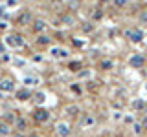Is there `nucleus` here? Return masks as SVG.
Listing matches in <instances>:
<instances>
[{
    "mask_svg": "<svg viewBox=\"0 0 147 137\" xmlns=\"http://www.w3.org/2000/svg\"><path fill=\"white\" fill-rule=\"evenodd\" d=\"M94 124V117L90 115V113H83V117H81V126L85 128V126H92Z\"/></svg>",
    "mask_w": 147,
    "mask_h": 137,
    "instance_id": "6ab92c4d",
    "label": "nucleus"
},
{
    "mask_svg": "<svg viewBox=\"0 0 147 137\" xmlns=\"http://www.w3.org/2000/svg\"><path fill=\"white\" fill-rule=\"evenodd\" d=\"M123 37H125L127 40H131V42H134V44H138V42H142L144 40V31L140 29V27H129V29H125L123 31Z\"/></svg>",
    "mask_w": 147,
    "mask_h": 137,
    "instance_id": "20e7f679",
    "label": "nucleus"
},
{
    "mask_svg": "<svg viewBox=\"0 0 147 137\" xmlns=\"http://www.w3.org/2000/svg\"><path fill=\"white\" fill-rule=\"evenodd\" d=\"M52 42H53V39L48 33H40L35 37V46H39V48H48V46H52Z\"/></svg>",
    "mask_w": 147,
    "mask_h": 137,
    "instance_id": "9d476101",
    "label": "nucleus"
},
{
    "mask_svg": "<svg viewBox=\"0 0 147 137\" xmlns=\"http://www.w3.org/2000/svg\"><path fill=\"white\" fill-rule=\"evenodd\" d=\"M30 137H39V135H35V134H31V135H30Z\"/></svg>",
    "mask_w": 147,
    "mask_h": 137,
    "instance_id": "72a5a7b5",
    "label": "nucleus"
},
{
    "mask_svg": "<svg viewBox=\"0 0 147 137\" xmlns=\"http://www.w3.org/2000/svg\"><path fill=\"white\" fill-rule=\"evenodd\" d=\"M4 40H6V44L9 46V48H15V49H18V48H24V46H26V39H24V35H22V33H18V31L7 33Z\"/></svg>",
    "mask_w": 147,
    "mask_h": 137,
    "instance_id": "f257e3e1",
    "label": "nucleus"
},
{
    "mask_svg": "<svg viewBox=\"0 0 147 137\" xmlns=\"http://www.w3.org/2000/svg\"><path fill=\"white\" fill-rule=\"evenodd\" d=\"M72 44L76 46V48H83V46H85V40H79V39H72Z\"/></svg>",
    "mask_w": 147,
    "mask_h": 137,
    "instance_id": "bb28decb",
    "label": "nucleus"
},
{
    "mask_svg": "<svg viewBox=\"0 0 147 137\" xmlns=\"http://www.w3.org/2000/svg\"><path fill=\"white\" fill-rule=\"evenodd\" d=\"M140 20H144V22H147V11H144V13H142V15H140Z\"/></svg>",
    "mask_w": 147,
    "mask_h": 137,
    "instance_id": "c756f323",
    "label": "nucleus"
},
{
    "mask_svg": "<svg viewBox=\"0 0 147 137\" xmlns=\"http://www.w3.org/2000/svg\"><path fill=\"white\" fill-rule=\"evenodd\" d=\"M64 115H68L72 119H77L81 115V106L79 104H66V106H64Z\"/></svg>",
    "mask_w": 147,
    "mask_h": 137,
    "instance_id": "f8f14e48",
    "label": "nucleus"
},
{
    "mask_svg": "<svg viewBox=\"0 0 147 137\" xmlns=\"http://www.w3.org/2000/svg\"><path fill=\"white\" fill-rule=\"evenodd\" d=\"M68 70L74 71V73H81L83 62H81V61H72V62H68Z\"/></svg>",
    "mask_w": 147,
    "mask_h": 137,
    "instance_id": "f3484780",
    "label": "nucleus"
},
{
    "mask_svg": "<svg viewBox=\"0 0 147 137\" xmlns=\"http://www.w3.org/2000/svg\"><path fill=\"white\" fill-rule=\"evenodd\" d=\"M31 99H33V100H35V104L39 106V104H42L44 100H46V95L42 93V91H37V93H33V97H31Z\"/></svg>",
    "mask_w": 147,
    "mask_h": 137,
    "instance_id": "412c9836",
    "label": "nucleus"
},
{
    "mask_svg": "<svg viewBox=\"0 0 147 137\" xmlns=\"http://www.w3.org/2000/svg\"><path fill=\"white\" fill-rule=\"evenodd\" d=\"M17 112H13V110H9V112H6V113H4V115H2V121L4 122H7V124L9 126H13V124H15V121H17Z\"/></svg>",
    "mask_w": 147,
    "mask_h": 137,
    "instance_id": "4468645a",
    "label": "nucleus"
},
{
    "mask_svg": "<svg viewBox=\"0 0 147 137\" xmlns=\"http://www.w3.org/2000/svg\"><path fill=\"white\" fill-rule=\"evenodd\" d=\"M132 134H134L136 137H142V135H144V128H142L140 122H134V124H132Z\"/></svg>",
    "mask_w": 147,
    "mask_h": 137,
    "instance_id": "5701e85b",
    "label": "nucleus"
},
{
    "mask_svg": "<svg viewBox=\"0 0 147 137\" xmlns=\"http://www.w3.org/2000/svg\"><path fill=\"white\" fill-rule=\"evenodd\" d=\"M31 31H33L35 35H40V33H46V29H48V22L44 20V18H33V22H31Z\"/></svg>",
    "mask_w": 147,
    "mask_h": 137,
    "instance_id": "423d86ee",
    "label": "nucleus"
},
{
    "mask_svg": "<svg viewBox=\"0 0 147 137\" xmlns=\"http://www.w3.org/2000/svg\"><path fill=\"white\" fill-rule=\"evenodd\" d=\"M13 126H15V130L18 132V134H26V132H28V128H30V122H28V119H26V117L18 115Z\"/></svg>",
    "mask_w": 147,
    "mask_h": 137,
    "instance_id": "9b49d317",
    "label": "nucleus"
},
{
    "mask_svg": "<svg viewBox=\"0 0 147 137\" xmlns=\"http://www.w3.org/2000/svg\"><path fill=\"white\" fill-rule=\"evenodd\" d=\"M114 137H125V135H123V134H116V135H114Z\"/></svg>",
    "mask_w": 147,
    "mask_h": 137,
    "instance_id": "7c9ffc66",
    "label": "nucleus"
},
{
    "mask_svg": "<svg viewBox=\"0 0 147 137\" xmlns=\"http://www.w3.org/2000/svg\"><path fill=\"white\" fill-rule=\"evenodd\" d=\"M52 55L57 57V59H66L68 51H66V49H59V48H52Z\"/></svg>",
    "mask_w": 147,
    "mask_h": 137,
    "instance_id": "aec40b11",
    "label": "nucleus"
},
{
    "mask_svg": "<svg viewBox=\"0 0 147 137\" xmlns=\"http://www.w3.org/2000/svg\"><path fill=\"white\" fill-rule=\"evenodd\" d=\"M81 31H83V33H92V31H94V26H92V22H85V24L81 26Z\"/></svg>",
    "mask_w": 147,
    "mask_h": 137,
    "instance_id": "b1692460",
    "label": "nucleus"
},
{
    "mask_svg": "<svg viewBox=\"0 0 147 137\" xmlns=\"http://www.w3.org/2000/svg\"><path fill=\"white\" fill-rule=\"evenodd\" d=\"M103 17H105V11H103L101 7H94V9H92V15H90V18H92L94 22H99Z\"/></svg>",
    "mask_w": 147,
    "mask_h": 137,
    "instance_id": "dca6fc26",
    "label": "nucleus"
},
{
    "mask_svg": "<svg viewBox=\"0 0 147 137\" xmlns=\"http://www.w3.org/2000/svg\"><path fill=\"white\" fill-rule=\"evenodd\" d=\"M99 2H101V4H105V2H110V0H99Z\"/></svg>",
    "mask_w": 147,
    "mask_h": 137,
    "instance_id": "2f4dec72",
    "label": "nucleus"
},
{
    "mask_svg": "<svg viewBox=\"0 0 147 137\" xmlns=\"http://www.w3.org/2000/svg\"><path fill=\"white\" fill-rule=\"evenodd\" d=\"M61 20H63V24L72 26L74 24V15H70V13H63V15H61Z\"/></svg>",
    "mask_w": 147,
    "mask_h": 137,
    "instance_id": "4be33fe9",
    "label": "nucleus"
},
{
    "mask_svg": "<svg viewBox=\"0 0 147 137\" xmlns=\"http://www.w3.org/2000/svg\"><path fill=\"white\" fill-rule=\"evenodd\" d=\"M127 64L131 68H134V70H142V66L145 64V57L142 53H134V55H131V57H129Z\"/></svg>",
    "mask_w": 147,
    "mask_h": 137,
    "instance_id": "6e6552de",
    "label": "nucleus"
},
{
    "mask_svg": "<svg viewBox=\"0 0 147 137\" xmlns=\"http://www.w3.org/2000/svg\"><path fill=\"white\" fill-rule=\"evenodd\" d=\"M140 124H142V128H144V132H147V113L144 117H142V121H140Z\"/></svg>",
    "mask_w": 147,
    "mask_h": 137,
    "instance_id": "cd10ccee",
    "label": "nucleus"
},
{
    "mask_svg": "<svg viewBox=\"0 0 147 137\" xmlns=\"http://www.w3.org/2000/svg\"><path fill=\"white\" fill-rule=\"evenodd\" d=\"M0 91L2 93H15L17 88H15V80L9 79V77H4L0 79Z\"/></svg>",
    "mask_w": 147,
    "mask_h": 137,
    "instance_id": "0eeeda50",
    "label": "nucleus"
},
{
    "mask_svg": "<svg viewBox=\"0 0 147 137\" xmlns=\"http://www.w3.org/2000/svg\"><path fill=\"white\" fill-rule=\"evenodd\" d=\"M55 135L57 137H70L72 135V124L68 121H61L55 124Z\"/></svg>",
    "mask_w": 147,
    "mask_h": 137,
    "instance_id": "39448f33",
    "label": "nucleus"
},
{
    "mask_svg": "<svg viewBox=\"0 0 147 137\" xmlns=\"http://www.w3.org/2000/svg\"><path fill=\"white\" fill-rule=\"evenodd\" d=\"M110 2H112L118 9H121V7H125L127 4H129V0H110Z\"/></svg>",
    "mask_w": 147,
    "mask_h": 137,
    "instance_id": "393cba45",
    "label": "nucleus"
},
{
    "mask_svg": "<svg viewBox=\"0 0 147 137\" xmlns=\"http://www.w3.org/2000/svg\"><path fill=\"white\" fill-rule=\"evenodd\" d=\"M70 90H72L76 95H81V93H83V88H79L77 84H72V86H70Z\"/></svg>",
    "mask_w": 147,
    "mask_h": 137,
    "instance_id": "a878e982",
    "label": "nucleus"
},
{
    "mask_svg": "<svg viewBox=\"0 0 147 137\" xmlns=\"http://www.w3.org/2000/svg\"><path fill=\"white\" fill-rule=\"evenodd\" d=\"M31 119H33V122H37V124H44V122L50 121V112L46 108L37 106L33 112H31Z\"/></svg>",
    "mask_w": 147,
    "mask_h": 137,
    "instance_id": "7ed1b4c3",
    "label": "nucleus"
},
{
    "mask_svg": "<svg viewBox=\"0 0 147 137\" xmlns=\"http://www.w3.org/2000/svg\"><path fill=\"white\" fill-rule=\"evenodd\" d=\"M0 17H4V11H2V7H0Z\"/></svg>",
    "mask_w": 147,
    "mask_h": 137,
    "instance_id": "473e14b6",
    "label": "nucleus"
},
{
    "mask_svg": "<svg viewBox=\"0 0 147 137\" xmlns=\"http://www.w3.org/2000/svg\"><path fill=\"white\" fill-rule=\"evenodd\" d=\"M147 108V102L144 99H136L132 100V110H136V112H144V110Z\"/></svg>",
    "mask_w": 147,
    "mask_h": 137,
    "instance_id": "a211bd4d",
    "label": "nucleus"
},
{
    "mask_svg": "<svg viewBox=\"0 0 147 137\" xmlns=\"http://www.w3.org/2000/svg\"><path fill=\"white\" fill-rule=\"evenodd\" d=\"M13 134V126H9L7 122L0 121V137H7Z\"/></svg>",
    "mask_w": 147,
    "mask_h": 137,
    "instance_id": "2eb2a0df",
    "label": "nucleus"
},
{
    "mask_svg": "<svg viewBox=\"0 0 147 137\" xmlns=\"http://www.w3.org/2000/svg\"><path fill=\"white\" fill-rule=\"evenodd\" d=\"M31 97H33V91L30 88H18L15 91V99L18 102H28V100H31Z\"/></svg>",
    "mask_w": 147,
    "mask_h": 137,
    "instance_id": "1a4fd4ad",
    "label": "nucleus"
},
{
    "mask_svg": "<svg viewBox=\"0 0 147 137\" xmlns=\"http://www.w3.org/2000/svg\"><path fill=\"white\" fill-rule=\"evenodd\" d=\"M33 13L30 11V9H22L20 13L15 17V26L18 27H26V26H31V22H33Z\"/></svg>",
    "mask_w": 147,
    "mask_h": 137,
    "instance_id": "f03ea898",
    "label": "nucleus"
},
{
    "mask_svg": "<svg viewBox=\"0 0 147 137\" xmlns=\"http://www.w3.org/2000/svg\"><path fill=\"white\" fill-rule=\"evenodd\" d=\"M123 121H125L127 124H134V119H132L131 115H125V117H123Z\"/></svg>",
    "mask_w": 147,
    "mask_h": 137,
    "instance_id": "c85d7f7f",
    "label": "nucleus"
},
{
    "mask_svg": "<svg viewBox=\"0 0 147 137\" xmlns=\"http://www.w3.org/2000/svg\"><path fill=\"white\" fill-rule=\"evenodd\" d=\"M98 70L99 71H110V70H114V61H112V59H99Z\"/></svg>",
    "mask_w": 147,
    "mask_h": 137,
    "instance_id": "ddd939ff",
    "label": "nucleus"
}]
</instances>
